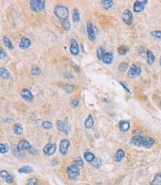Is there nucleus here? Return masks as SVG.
Listing matches in <instances>:
<instances>
[{
  "mask_svg": "<svg viewBox=\"0 0 161 185\" xmlns=\"http://www.w3.org/2000/svg\"><path fill=\"white\" fill-rule=\"evenodd\" d=\"M54 14L58 18L64 30L67 32L70 30L71 24L69 19V11L68 8L64 5H57L54 8Z\"/></svg>",
  "mask_w": 161,
  "mask_h": 185,
  "instance_id": "nucleus-1",
  "label": "nucleus"
},
{
  "mask_svg": "<svg viewBox=\"0 0 161 185\" xmlns=\"http://www.w3.org/2000/svg\"><path fill=\"white\" fill-rule=\"evenodd\" d=\"M130 143L135 146H143L146 148H150L155 144V140L151 137H142L140 135L134 136L130 140Z\"/></svg>",
  "mask_w": 161,
  "mask_h": 185,
  "instance_id": "nucleus-2",
  "label": "nucleus"
},
{
  "mask_svg": "<svg viewBox=\"0 0 161 185\" xmlns=\"http://www.w3.org/2000/svg\"><path fill=\"white\" fill-rule=\"evenodd\" d=\"M16 148L19 152H22V151H27L29 153L34 154V149L30 143L26 140H21L19 141L17 146H16Z\"/></svg>",
  "mask_w": 161,
  "mask_h": 185,
  "instance_id": "nucleus-3",
  "label": "nucleus"
},
{
  "mask_svg": "<svg viewBox=\"0 0 161 185\" xmlns=\"http://www.w3.org/2000/svg\"><path fill=\"white\" fill-rule=\"evenodd\" d=\"M31 9L34 12L39 13L45 8V1L42 0H31L29 2Z\"/></svg>",
  "mask_w": 161,
  "mask_h": 185,
  "instance_id": "nucleus-4",
  "label": "nucleus"
},
{
  "mask_svg": "<svg viewBox=\"0 0 161 185\" xmlns=\"http://www.w3.org/2000/svg\"><path fill=\"white\" fill-rule=\"evenodd\" d=\"M67 173L68 175V177L72 180L77 179L80 175V168L75 165L72 164L68 166L67 169Z\"/></svg>",
  "mask_w": 161,
  "mask_h": 185,
  "instance_id": "nucleus-5",
  "label": "nucleus"
},
{
  "mask_svg": "<svg viewBox=\"0 0 161 185\" xmlns=\"http://www.w3.org/2000/svg\"><path fill=\"white\" fill-rule=\"evenodd\" d=\"M142 73V69L140 67L136 64H133L128 72V77L130 78H134L140 75Z\"/></svg>",
  "mask_w": 161,
  "mask_h": 185,
  "instance_id": "nucleus-6",
  "label": "nucleus"
},
{
  "mask_svg": "<svg viewBox=\"0 0 161 185\" xmlns=\"http://www.w3.org/2000/svg\"><path fill=\"white\" fill-rule=\"evenodd\" d=\"M122 19L125 24L128 25V26L131 25L133 22V14L131 11L128 9L125 10L123 13L122 14Z\"/></svg>",
  "mask_w": 161,
  "mask_h": 185,
  "instance_id": "nucleus-7",
  "label": "nucleus"
},
{
  "mask_svg": "<svg viewBox=\"0 0 161 185\" xmlns=\"http://www.w3.org/2000/svg\"><path fill=\"white\" fill-rule=\"evenodd\" d=\"M57 149V146L55 143H47L43 148V153L47 156H52L54 154Z\"/></svg>",
  "mask_w": 161,
  "mask_h": 185,
  "instance_id": "nucleus-8",
  "label": "nucleus"
},
{
  "mask_svg": "<svg viewBox=\"0 0 161 185\" xmlns=\"http://www.w3.org/2000/svg\"><path fill=\"white\" fill-rule=\"evenodd\" d=\"M70 146V142L67 140V139H64L60 143L59 146V151L60 153L62 155H66L68 152L69 148Z\"/></svg>",
  "mask_w": 161,
  "mask_h": 185,
  "instance_id": "nucleus-9",
  "label": "nucleus"
},
{
  "mask_svg": "<svg viewBox=\"0 0 161 185\" xmlns=\"http://www.w3.org/2000/svg\"><path fill=\"white\" fill-rule=\"evenodd\" d=\"M87 32L88 39L90 41H94L96 40V34L93 29V25L91 22H88L87 24Z\"/></svg>",
  "mask_w": 161,
  "mask_h": 185,
  "instance_id": "nucleus-10",
  "label": "nucleus"
},
{
  "mask_svg": "<svg viewBox=\"0 0 161 185\" xmlns=\"http://www.w3.org/2000/svg\"><path fill=\"white\" fill-rule=\"evenodd\" d=\"M148 3V1H136L134 4V11L136 13H140L145 8V5Z\"/></svg>",
  "mask_w": 161,
  "mask_h": 185,
  "instance_id": "nucleus-11",
  "label": "nucleus"
},
{
  "mask_svg": "<svg viewBox=\"0 0 161 185\" xmlns=\"http://www.w3.org/2000/svg\"><path fill=\"white\" fill-rule=\"evenodd\" d=\"M0 177L8 184H12L14 181V179L13 176H11L9 174V172L6 170L0 171Z\"/></svg>",
  "mask_w": 161,
  "mask_h": 185,
  "instance_id": "nucleus-12",
  "label": "nucleus"
},
{
  "mask_svg": "<svg viewBox=\"0 0 161 185\" xmlns=\"http://www.w3.org/2000/svg\"><path fill=\"white\" fill-rule=\"evenodd\" d=\"M20 94L21 97L24 99V100H26V102H31L34 99V96L32 94V92L29 90L26 89V88H24V89L22 90Z\"/></svg>",
  "mask_w": 161,
  "mask_h": 185,
  "instance_id": "nucleus-13",
  "label": "nucleus"
},
{
  "mask_svg": "<svg viewBox=\"0 0 161 185\" xmlns=\"http://www.w3.org/2000/svg\"><path fill=\"white\" fill-rule=\"evenodd\" d=\"M70 52L72 55H78L79 54V46L75 39H72L70 41Z\"/></svg>",
  "mask_w": 161,
  "mask_h": 185,
  "instance_id": "nucleus-14",
  "label": "nucleus"
},
{
  "mask_svg": "<svg viewBox=\"0 0 161 185\" xmlns=\"http://www.w3.org/2000/svg\"><path fill=\"white\" fill-rule=\"evenodd\" d=\"M56 126H57V128L60 131H62L64 134H68L69 133V128L68 126L66 125V123H64V122L61 121V120H58L56 123Z\"/></svg>",
  "mask_w": 161,
  "mask_h": 185,
  "instance_id": "nucleus-15",
  "label": "nucleus"
},
{
  "mask_svg": "<svg viewBox=\"0 0 161 185\" xmlns=\"http://www.w3.org/2000/svg\"><path fill=\"white\" fill-rule=\"evenodd\" d=\"M31 45V42L27 37H23L20 39L19 46L22 49H29Z\"/></svg>",
  "mask_w": 161,
  "mask_h": 185,
  "instance_id": "nucleus-16",
  "label": "nucleus"
},
{
  "mask_svg": "<svg viewBox=\"0 0 161 185\" xmlns=\"http://www.w3.org/2000/svg\"><path fill=\"white\" fill-rule=\"evenodd\" d=\"M125 154L123 149L119 148V149L117 150V152L113 155V161L117 163H119L120 161H122V160L125 158Z\"/></svg>",
  "mask_w": 161,
  "mask_h": 185,
  "instance_id": "nucleus-17",
  "label": "nucleus"
},
{
  "mask_svg": "<svg viewBox=\"0 0 161 185\" xmlns=\"http://www.w3.org/2000/svg\"><path fill=\"white\" fill-rule=\"evenodd\" d=\"M130 127H131V125H130L129 122L128 121L122 120L119 123V128L122 132H127L130 129Z\"/></svg>",
  "mask_w": 161,
  "mask_h": 185,
  "instance_id": "nucleus-18",
  "label": "nucleus"
},
{
  "mask_svg": "<svg viewBox=\"0 0 161 185\" xmlns=\"http://www.w3.org/2000/svg\"><path fill=\"white\" fill-rule=\"evenodd\" d=\"M113 54L111 52H108L104 54V55L102 57V61L106 64H110L113 62Z\"/></svg>",
  "mask_w": 161,
  "mask_h": 185,
  "instance_id": "nucleus-19",
  "label": "nucleus"
},
{
  "mask_svg": "<svg viewBox=\"0 0 161 185\" xmlns=\"http://www.w3.org/2000/svg\"><path fill=\"white\" fill-rule=\"evenodd\" d=\"M146 57H147V64L148 65H152L155 61V56L151 50H147L146 51Z\"/></svg>",
  "mask_w": 161,
  "mask_h": 185,
  "instance_id": "nucleus-20",
  "label": "nucleus"
},
{
  "mask_svg": "<svg viewBox=\"0 0 161 185\" xmlns=\"http://www.w3.org/2000/svg\"><path fill=\"white\" fill-rule=\"evenodd\" d=\"M93 125H94V120H93V117H92L91 114H89L84 122L85 127L87 129H90V128H92L93 127Z\"/></svg>",
  "mask_w": 161,
  "mask_h": 185,
  "instance_id": "nucleus-21",
  "label": "nucleus"
},
{
  "mask_svg": "<svg viewBox=\"0 0 161 185\" xmlns=\"http://www.w3.org/2000/svg\"><path fill=\"white\" fill-rule=\"evenodd\" d=\"M0 76L2 79L7 80L11 77V73H10L9 70H7L5 67H1L0 68Z\"/></svg>",
  "mask_w": 161,
  "mask_h": 185,
  "instance_id": "nucleus-22",
  "label": "nucleus"
},
{
  "mask_svg": "<svg viewBox=\"0 0 161 185\" xmlns=\"http://www.w3.org/2000/svg\"><path fill=\"white\" fill-rule=\"evenodd\" d=\"M84 158L85 161H87L88 163H92L93 161L96 158V156L94 155V154H93L90 152H86L84 154Z\"/></svg>",
  "mask_w": 161,
  "mask_h": 185,
  "instance_id": "nucleus-23",
  "label": "nucleus"
},
{
  "mask_svg": "<svg viewBox=\"0 0 161 185\" xmlns=\"http://www.w3.org/2000/svg\"><path fill=\"white\" fill-rule=\"evenodd\" d=\"M101 4H102V8H104V9L109 10L113 7V2L111 0H103V1L101 2Z\"/></svg>",
  "mask_w": 161,
  "mask_h": 185,
  "instance_id": "nucleus-24",
  "label": "nucleus"
},
{
  "mask_svg": "<svg viewBox=\"0 0 161 185\" xmlns=\"http://www.w3.org/2000/svg\"><path fill=\"white\" fill-rule=\"evenodd\" d=\"M14 131L16 135H20L23 133V127L20 123H16L14 126Z\"/></svg>",
  "mask_w": 161,
  "mask_h": 185,
  "instance_id": "nucleus-25",
  "label": "nucleus"
},
{
  "mask_svg": "<svg viewBox=\"0 0 161 185\" xmlns=\"http://www.w3.org/2000/svg\"><path fill=\"white\" fill-rule=\"evenodd\" d=\"M105 53H106L105 49H104L103 46H99V48L97 49V51H96V55H97L98 59L102 61V57H103V56L104 55Z\"/></svg>",
  "mask_w": 161,
  "mask_h": 185,
  "instance_id": "nucleus-26",
  "label": "nucleus"
},
{
  "mask_svg": "<svg viewBox=\"0 0 161 185\" xmlns=\"http://www.w3.org/2000/svg\"><path fill=\"white\" fill-rule=\"evenodd\" d=\"M34 171V169L32 167L29 166H25L21 167L20 169H19L18 172L19 173H24V174H29V173H31Z\"/></svg>",
  "mask_w": 161,
  "mask_h": 185,
  "instance_id": "nucleus-27",
  "label": "nucleus"
},
{
  "mask_svg": "<svg viewBox=\"0 0 161 185\" xmlns=\"http://www.w3.org/2000/svg\"><path fill=\"white\" fill-rule=\"evenodd\" d=\"M3 42L5 46H6L7 48H8L9 49H14V45L11 42V40L8 38V36H4L3 37Z\"/></svg>",
  "mask_w": 161,
  "mask_h": 185,
  "instance_id": "nucleus-28",
  "label": "nucleus"
},
{
  "mask_svg": "<svg viewBox=\"0 0 161 185\" xmlns=\"http://www.w3.org/2000/svg\"><path fill=\"white\" fill-rule=\"evenodd\" d=\"M151 185H161V172L155 175Z\"/></svg>",
  "mask_w": 161,
  "mask_h": 185,
  "instance_id": "nucleus-29",
  "label": "nucleus"
},
{
  "mask_svg": "<svg viewBox=\"0 0 161 185\" xmlns=\"http://www.w3.org/2000/svg\"><path fill=\"white\" fill-rule=\"evenodd\" d=\"M72 20L74 22L77 23V22H79L80 21V14L79 11L77 8H75L72 11Z\"/></svg>",
  "mask_w": 161,
  "mask_h": 185,
  "instance_id": "nucleus-30",
  "label": "nucleus"
},
{
  "mask_svg": "<svg viewBox=\"0 0 161 185\" xmlns=\"http://www.w3.org/2000/svg\"><path fill=\"white\" fill-rule=\"evenodd\" d=\"M72 164L78 166V167L80 168V169H82V168L84 166V161L82 158H76V159L74 160L73 162H72Z\"/></svg>",
  "mask_w": 161,
  "mask_h": 185,
  "instance_id": "nucleus-31",
  "label": "nucleus"
},
{
  "mask_svg": "<svg viewBox=\"0 0 161 185\" xmlns=\"http://www.w3.org/2000/svg\"><path fill=\"white\" fill-rule=\"evenodd\" d=\"M128 48L125 46H120L118 49H117V52L120 54V55H125L128 53Z\"/></svg>",
  "mask_w": 161,
  "mask_h": 185,
  "instance_id": "nucleus-32",
  "label": "nucleus"
},
{
  "mask_svg": "<svg viewBox=\"0 0 161 185\" xmlns=\"http://www.w3.org/2000/svg\"><path fill=\"white\" fill-rule=\"evenodd\" d=\"M128 68V64L125 62H122L119 64V70L121 72H125Z\"/></svg>",
  "mask_w": 161,
  "mask_h": 185,
  "instance_id": "nucleus-33",
  "label": "nucleus"
},
{
  "mask_svg": "<svg viewBox=\"0 0 161 185\" xmlns=\"http://www.w3.org/2000/svg\"><path fill=\"white\" fill-rule=\"evenodd\" d=\"M91 164L93 165L94 167L99 168L101 166H102V160H101V158H96L94 161L91 163Z\"/></svg>",
  "mask_w": 161,
  "mask_h": 185,
  "instance_id": "nucleus-34",
  "label": "nucleus"
},
{
  "mask_svg": "<svg viewBox=\"0 0 161 185\" xmlns=\"http://www.w3.org/2000/svg\"><path fill=\"white\" fill-rule=\"evenodd\" d=\"M42 126H43V128L44 129H47V130H49L52 129L53 128V125L52 123H50L49 121H43V123H42Z\"/></svg>",
  "mask_w": 161,
  "mask_h": 185,
  "instance_id": "nucleus-35",
  "label": "nucleus"
},
{
  "mask_svg": "<svg viewBox=\"0 0 161 185\" xmlns=\"http://www.w3.org/2000/svg\"><path fill=\"white\" fill-rule=\"evenodd\" d=\"M8 146L7 144L0 143V153L1 154H5L8 152Z\"/></svg>",
  "mask_w": 161,
  "mask_h": 185,
  "instance_id": "nucleus-36",
  "label": "nucleus"
},
{
  "mask_svg": "<svg viewBox=\"0 0 161 185\" xmlns=\"http://www.w3.org/2000/svg\"><path fill=\"white\" fill-rule=\"evenodd\" d=\"M151 34L154 37L157 39H161V31L160 30H154L151 32Z\"/></svg>",
  "mask_w": 161,
  "mask_h": 185,
  "instance_id": "nucleus-37",
  "label": "nucleus"
},
{
  "mask_svg": "<svg viewBox=\"0 0 161 185\" xmlns=\"http://www.w3.org/2000/svg\"><path fill=\"white\" fill-rule=\"evenodd\" d=\"M40 72H41V71H40V69L38 67L34 66V67H32L31 73L33 74L34 75H39L40 74Z\"/></svg>",
  "mask_w": 161,
  "mask_h": 185,
  "instance_id": "nucleus-38",
  "label": "nucleus"
},
{
  "mask_svg": "<svg viewBox=\"0 0 161 185\" xmlns=\"http://www.w3.org/2000/svg\"><path fill=\"white\" fill-rule=\"evenodd\" d=\"M37 179L35 177H31L28 180L26 185H37Z\"/></svg>",
  "mask_w": 161,
  "mask_h": 185,
  "instance_id": "nucleus-39",
  "label": "nucleus"
},
{
  "mask_svg": "<svg viewBox=\"0 0 161 185\" xmlns=\"http://www.w3.org/2000/svg\"><path fill=\"white\" fill-rule=\"evenodd\" d=\"M74 89V85L72 84H67L65 86V91L67 93H70Z\"/></svg>",
  "mask_w": 161,
  "mask_h": 185,
  "instance_id": "nucleus-40",
  "label": "nucleus"
},
{
  "mask_svg": "<svg viewBox=\"0 0 161 185\" xmlns=\"http://www.w3.org/2000/svg\"><path fill=\"white\" fill-rule=\"evenodd\" d=\"M6 56H7V54H6V52H5V51L3 49L2 47L0 46V60L5 59V57H6Z\"/></svg>",
  "mask_w": 161,
  "mask_h": 185,
  "instance_id": "nucleus-41",
  "label": "nucleus"
},
{
  "mask_svg": "<svg viewBox=\"0 0 161 185\" xmlns=\"http://www.w3.org/2000/svg\"><path fill=\"white\" fill-rule=\"evenodd\" d=\"M78 105H79V102H78V100H76V99L72 100V105L73 106L74 108H77L78 106Z\"/></svg>",
  "mask_w": 161,
  "mask_h": 185,
  "instance_id": "nucleus-42",
  "label": "nucleus"
},
{
  "mask_svg": "<svg viewBox=\"0 0 161 185\" xmlns=\"http://www.w3.org/2000/svg\"><path fill=\"white\" fill-rule=\"evenodd\" d=\"M119 84H120V85H122V87H123V88H124V89H125V91H127V92H129V93H131V91H130V90H129V89H128V87H127V86H125V84H124V83H123V82H120V83H119Z\"/></svg>",
  "mask_w": 161,
  "mask_h": 185,
  "instance_id": "nucleus-43",
  "label": "nucleus"
},
{
  "mask_svg": "<svg viewBox=\"0 0 161 185\" xmlns=\"http://www.w3.org/2000/svg\"><path fill=\"white\" fill-rule=\"evenodd\" d=\"M139 52L140 53L141 55H143V54H146V52H145V49H144L143 48H140V50L139 51Z\"/></svg>",
  "mask_w": 161,
  "mask_h": 185,
  "instance_id": "nucleus-44",
  "label": "nucleus"
},
{
  "mask_svg": "<svg viewBox=\"0 0 161 185\" xmlns=\"http://www.w3.org/2000/svg\"><path fill=\"white\" fill-rule=\"evenodd\" d=\"M74 69H75V70L76 71V72H78V71H79V67H78L77 65L74 66Z\"/></svg>",
  "mask_w": 161,
  "mask_h": 185,
  "instance_id": "nucleus-45",
  "label": "nucleus"
},
{
  "mask_svg": "<svg viewBox=\"0 0 161 185\" xmlns=\"http://www.w3.org/2000/svg\"><path fill=\"white\" fill-rule=\"evenodd\" d=\"M159 64H160V66L161 67V55H160V61H159Z\"/></svg>",
  "mask_w": 161,
  "mask_h": 185,
  "instance_id": "nucleus-46",
  "label": "nucleus"
},
{
  "mask_svg": "<svg viewBox=\"0 0 161 185\" xmlns=\"http://www.w3.org/2000/svg\"><path fill=\"white\" fill-rule=\"evenodd\" d=\"M160 107H161V101H160Z\"/></svg>",
  "mask_w": 161,
  "mask_h": 185,
  "instance_id": "nucleus-47",
  "label": "nucleus"
}]
</instances>
